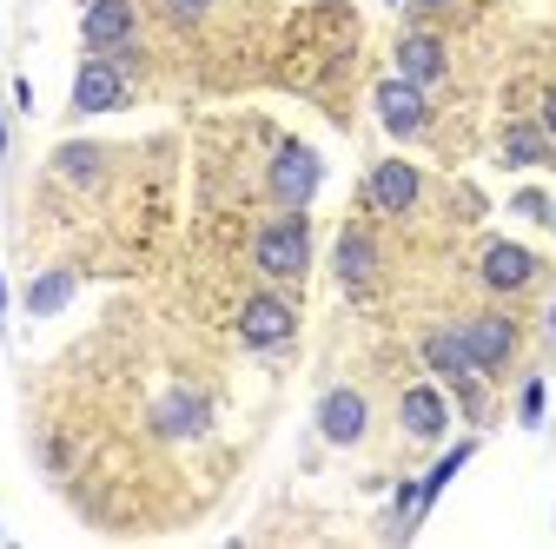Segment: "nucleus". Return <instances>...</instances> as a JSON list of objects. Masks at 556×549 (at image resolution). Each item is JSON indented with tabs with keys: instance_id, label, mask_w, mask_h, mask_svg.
Here are the masks:
<instances>
[{
	"instance_id": "obj_21",
	"label": "nucleus",
	"mask_w": 556,
	"mask_h": 549,
	"mask_svg": "<svg viewBox=\"0 0 556 549\" xmlns=\"http://www.w3.org/2000/svg\"><path fill=\"white\" fill-rule=\"evenodd\" d=\"M510 205H517V219H549V213H556V205H549L543 192H517Z\"/></svg>"
},
{
	"instance_id": "obj_12",
	"label": "nucleus",
	"mask_w": 556,
	"mask_h": 549,
	"mask_svg": "<svg viewBox=\"0 0 556 549\" xmlns=\"http://www.w3.org/2000/svg\"><path fill=\"white\" fill-rule=\"evenodd\" d=\"M397 418H404V431L410 437H444V424H451V410H444V397H438V384H410L404 397H397Z\"/></svg>"
},
{
	"instance_id": "obj_25",
	"label": "nucleus",
	"mask_w": 556,
	"mask_h": 549,
	"mask_svg": "<svg viewBox=\"0 0 556 549\" xmlns=\"http://www.w3.org/2000/svg\"><path fill=\"white\" fill-rule=\"evenodd\" d=\"M0 153H8V113H0Z\"/></svg>"
},
{
	"instance_id": "obj_22",
	"label": "nucleus",
	"mask_w": 556,
	"mask_h": 549,
	"mask_svg": "<svg viewBox=\"0 0 556 549\" xmlns=\"http://www.w3.org/2000/svg\"><path fill=\"white\" fill-rule=\"evenodd\" d=\"M166 14H173V21H199V14H205V0H166Z\"/></svg>"
},
{
	"instance_id": "obj_11",
	"label": "nucleus",
	"mask_w": 556,
	"mask_h": 549,
	"mask_svg": "<svg viewBox=\"0 0 556 549\" xmlns=\"http://www.w3.org/2000/svg\"><path fill=\"white\" fill-rule=\"evenodd\" d=\"M477 271H483V285H491V292H523V285L536 279V258H530L523 245H510V239H497V245H483V258H477Z\"/></svg>"
},
{
	"instance_id": "obj_10",
	"label": "nucleus",
	"mask_w": 556,
	"mask_h": 549,
	"mask_svg": "<svg viewBox=\"0 0 556 549\" xmlns=\"http://www.w3.org/2000/svg\"><path fill=\"white\" fill-rule=\"evenodd\" d=\"M417 192H425V179H417V166H404V159H384L365 179V199L378 205V213H410Z\"/></svg>"
},
{
	"instance_id": "obj_14",
	"label": "nucleus",
	"mask_w": 556,
	"mask_h": 549,
	"mask_svg": "<svg viewBox=\"0 0 556 549\" xmlns=\"http://www.w3.org/2000/svg\"><path fill=\"white\" fill-rule=\"evenodd\" d=\"M153 431H160V437H199V431H205V404H199L192 391H166V397L153 404Z\"/></svg>"
},
{
	"instance_id": "obj_9",
	"label": "nucleus",
	"mask_w": 556,
	"mask_h": 549,
	"mask_svg": "<svg viewBox=\"0 0 556 549\" xmlns=\"http://www.w3.org/2000/svg\"><path fill=\"white\" fill-rule=\"evenodd\" d=\"M457 337H464V352H470V365H477V371H497V365L510 358V345H517V324L491 311V318L457 324Z\"/></svg>"
},
{
	"instance_id": "obj_23",
	"label": "nucleus",
	"mask_w": 556,
	"mask_h": 549,
	"mask_svg": "<svg viewBox=\"0 0 556 549\" xmlns=\"http://www.w3.org/2000/svg\"><path fill=\"white\" fill-rule=\"evenodd\" d=\"M543 132H549V140H556V87L543 93Z\"/></svg>"
},
{
	"instance_id": "obj_16",
	"label": "nucleus",
	"mask_w": 556,
	"mask_h": 549,
	"mask_svg": "<svg viewBox=\"0 0 556 549\" xmlns=\"http://www.w3.org/2000/svg\"><path fill=\"white\" fill-rule=\"evenodd\" d=\"M470 457H477V444H457V450H444V457H438V463H431L425 476H417V516H425V510H431V503L444 497V484H451V476H457V470H464Z\"/></svg>"
},
{
	"instance_id": "obj_24",
	"label": "nucleus",
	"mask_w": 556,
	"mask_h": 549,
	"mask_svg": "<svg viewBox=\"0 0 556 549\" xmlns=\"http://www.w3.org/2000/svg\"><path fill=\"white\" fill-rule=\"evenodd\" d=\"M410 8H417V14H431V8H444V0H410Z\"/></svg>"
},
{
	"instance_id": "obj_15",
	"label": "nucleus",
	"mask_w": 556,
	"mask_h": 549,
	"mask_svg": "<svg viewBox=\"0 0 556 549\" xmlns=\"http://www.w3.org/2000/svg\"><path fill=\"white\" fill-rule=\"evenodd\" d=\"M371 271H378V245H371V232H338V279L352 285V292H365L371 285Z\"/></svg>"
},
{
	"instance_id": "obj_19",
	"label": "nucleus",
	"mask_w": 556,
	"mask_h": 549,
	"mask_svg": "<svg viewBox=\"0 0 556 549\" xmlns=\"http://www.w3.org/2000/svg\"><path fill=\"white\" fill-rule=\"evenodd\" d=\"M53 166L74 179V186H87V179H100V146H60Z\"/></svg>"
},
{
	"instance_id": "obj_27",
	"label": "nucleus",
	"mask_w": 556,
	"mask_h": 549,
	"mask_svg": "<svg viewBox=\"0 0 556 549\" xmlns=\"http://www.w3.org/2000/svg\"><path fill=\"white\" fill-rule=\"evenodd\" d=\"M549 226H556V213H549Z\"/></svg>"
},
{
	"instance_id": "obj_7",
	"label": "nucleus",
	"mask_w": 556,
	"mask_h": 549,
	"mask_svg": "<svg viewBox=\"0 0 556 549\" xmlns=\"http://www.w3.org/2000/svg\"><path fill=\"white\" fill-rule=\"evenodd\" d=\"M425 365H431L438 378H451V384L464 391L470 410L483 404V391H477V365H470V352H464V337H457V331H431V337H425Z\"/></svg>"
},
{
	"instance_id": "obj_3",
	"label": "nucleus",
	"mask_w": 556,
	"mask_h": 549,
	"mask_svg": "<svg viewBox=\"0 0 556 549\" xmlns=\"http://www.w3.org/2000/svg\"><path fill=\"white\" fill-rule=\"evenodd\" d=\"M371 106H378V119H384V132L391 140H417V132L431 126V106H425V87H410L404 74H391V80H378V93H371Z\"/></svg>"
},
{
	"instance_id": "obj_26",
	"label": "nucleus",
	"mask_w": 556,
	"mask_h": 549,
	"mask_svg": "<svg viewBox=\"0 0 556 549\" xmlns=\"http://www.w3.org/2000/svg\"><path fill=\"white\" fill-rule=\"evenodd\" d=\"M0 318H8V279H0Z\"/></svg>"
},
{
	"instance_id": "obj_2",
	"label": "nucleus",
	"mask_w": 556,
	"mask_h": 549,
	"mask_svg": "<svg viewBox=\"0 0 556 549\" xmlns=\"http://www.w3.org/2000/svg\"><path fill=\"white\" fill-rule=\"evenodd\" d=\"M126 100H132V87H126V60H119V53H87L80 74H74V113L93 119V113L126 106Z\"/></svg>"
},
{
	"instance_id": "obj_4",
	"label": "nucleus",
	"mask_w": 556,
	"mask_h": 549,
	"mask_svg": "<svg viewBox=\"0 0 556 549\" xmlns=\"http://www.w3.org/2000/svg\"><path fill=\"white\" fill-rule=\"evenodd\" d=\"M292 331H299V318H292L286 298H271V292L245 298V311H239V337H245L252 352H286V345H292Z\"/></svg>"
},
{
	"instance_id": "obj_6",
	"label": "nucleus",
	"mask_w": 556,
	"mask_h": 549,
	"mask_svg": "<svg viewBox=\"0 0 556 549\" xmlns=\"http://www.w3.org/2000/svg\"><path fill=\"white\" fill-rule=\"evenodd\" d=\"M365 424H371L365 391L338 384V391H325V397H318V431H325V444H358V437H365Z\"/></svg>"
},
{
	"instance_id": "obj_5",
	"label": "nucleus",
	"mask_w": 556,
	"mask_h": 549,
	"mask_svg": "<svg viewBox=\"0 0 556 549\" xmlns=\"http://www.w3.org/2000/svg\"><path fill=\"white\" fill-rule=\"evenodd\" d=\"M318 179H325V166H318V153H312V146L286 140V146L271 153V199H278V205H312Z\"/></svg>"
},
{
	"instance_id": "obj_20",
	"label": "nucleus",
	"mask_w": 556,
	"mask_h": 549,
	"mask_svg": "<svg viewBox=\"0 0 556 549\" xmlns=\"http://www.w3.org/2000/svg\"><path fill=\"white\" fill-rule=\"evenodd\" d=\"M517 418H523L530 431L543 424V378H530V384H523V397H517Z\"/></svg>"
},
{
	"instance_id": "obj_17",
	"label": "nucleus",
	"mask_w": 556,
	"mask_h": 549,
	"mask_svg": "<svg viewBox=\"0 0 556 549\" xmlns=\"http://www.w3.org/2000/svg\"><path fill=\"white\" fill-rule=\"evenodd\" d=\"M66 298H74V271H40V279L27 285V311L34 318H53Z\"/></svg>"
},
{
	"instance_id": "obj_18",
	"label": "nucleus",
	"mask_w": 556,
	"mask_h": 549,
	"mask_svg": "<svg viewBox=\"0 0 556 549\" xmlns=\"http://www.w3.org/2000/svg\"><path fill=\"white\" fill-rule=\"evenodd\" d=\"M504 159L510 166H543L549 159V132L543 126H510L504 132Z\"/></svg>"
},
{
	"instance_id": "obj_8",
	"label": "nucleus",
	"mask_w": 556,
	"mask_h": 549,
	"mask_svg": "<svg viewBox=\"0 0 556 549\" xmlns=\"http://www.w3.org/2000/svg\"><path fill=\"white\" fill-rule=\"evenodd\" d=\"M80 34H87V53H126L132 8H126V0H87V8H80Z\"/></svg>"
},
{
	"instance_id": "obj_1",
	"label": "nucleus",
	"mask_w": 556,
	"mask_h": 549,
	"mask_svg": "<svg viewBox=\"0 0 556 549\" xmlns=\"http://www.w3.org/2000/svg\"><path fill=\"white\" fill-rule=\"evenodd\" d=\"M252 258H258V271H271V279H305V265H312V219H305V205H286L271 226H258Z\"/></svg>"
},
{
	"instance_id": "obj_13",
	"label": "nucleus",
	"mask_w": 556,
	"mask_h": 549,
	"mask_svg": "<svg viewBox=\"0 0 556 549\" xmlns=\"http://www.w3.org/2000/svg\"><path fill=\"white\" fill-rule=\"evenodd\" d=\"M397 74H404L410 87L444 80V40H431V34H404V40H397Z\"/></svg>"
}]
</instances>
